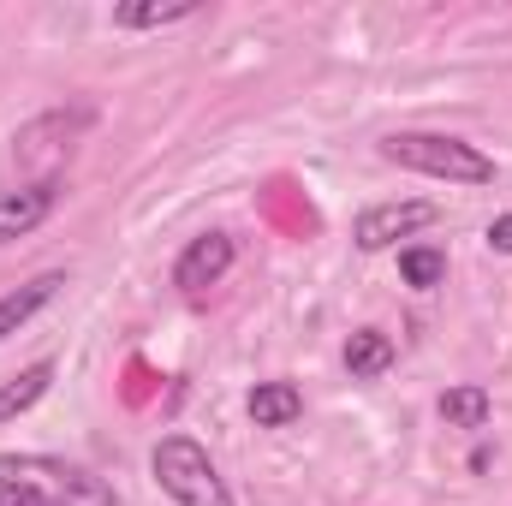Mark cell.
Instances as JSON below:
<instances>
[{"instance_id":"6da1fadb","label":"cell","mask_w":512,"mask_h":506,"mask_svg":"<svg viewBox=\"0 0 512 506\" xmlns=\"http://www.w3.org/2000/svg\"><path fill=\"white\" fill-rule=\"evenodd\" d=\"M382 161L447 179V185H489L495 179V161L477 143L447 137V131H393V137H382Z\"/></svg>"},{"instance_id":"7a4b0ae2","label":"cell","mask_w":512,"mask_h":506,"mask_svg":"<svg viewBox=\"0 0 512 506\" xmlns=\"http://www.w3.org/2000/svg\"><path fill=\"white\" fill-rule=\"evenodd\" d=\"M149 471L161 483V495L179 506H239L227 477L215 471V459L191 441V435H161L155 453H149Z\"/></svg>"},{"instance_id":"3957f363","label":"cell","mask_w":512,"mask_h":506,"mask_svg":"<svg viewBox=\"0 0 512 506\" xmlns=\"http://www.w3.org/2000/svg\"><path fill=\"white\" fill-rule=\"evenodd\" d=\"M423 227H435V203L405 197V203H376V209H364V215L352 221V239H358V251H393L399 239H411V233H423Z\"/></svg>"},{"instance_id":"277c9868","label":"cell","mask_w":512,"mask_h":506,"mask_svg":"<svg viewBox=\"0 0 512 506\" xmlns=\"http://www.w3.org/2000/svg\"><path fill=\"white\" fill-rule=\"evenodd\" d=\"M233 239L227 233H197L185 251H179V262H173V286L179 292H203V286H221L227 280V268H233Z\"/></svg>"},{"instance_id":"5b68a950","label":"cell","mask_w":512,"mask_h":506,"mask_svg":"<svg viewBox=\"0 0 512 506\" xmlns=\"http://www.w3.org/2000/svg\"><path fill=\"white\" fill-rule=\"evenodd\" d=\"M24 465L48 477V501L54 506H114V489L84 465H66V459H24Z\"/></svg>"},{"instance_id":"8992f818","label":"cell","mask_w":512,"mask_h":506,"mask_svg":"<svg viewBox=\"0 0 512 506\" xmlns=\"http://www.w3.org/2000/svg\"><path fill=\"white\" fill-rule=\"evenodd\" d=\"M54 203H60V185H54V179H36V185H24V191H6V197H0V245L30 239V233L54 215Z\"/></svg>"},{"instance_id":"52a82bcc","label":"cell","mask_w":512,"mask_h":506,"mask_svg":"<svg viewBox=\"0 0 512 506\" xmlns=\"http://www.w3.org/2000/svg\"><path fill=\"white\" fill-rule=\"evenodd\" d=\"M60 286H66V274H36V280H24V286L0 292V340H6V334H18L36 310H48V304L60 298Z\"/></svg>"},{"instance_id":"ba28073f","label":"cell","mask_w":512,"mask_h":506,"mask_svg":"<svg viewBox=\"0 0 512 506\" xmlns=\"http://www.w3.org/2000/svg\"><path fill=\"white\" fill-rule=\"evenodd\" d=\"M245 411H251L256 429H286V423H298V417H304V393H298L292 381H256Z\"/></svg>"},{"instance_id":"9c48e42d","label":"cell","mask_w":512,"mask_h":506,"mask_svg":"<svg viewBox=\"0 0 512 506\" xmlns=\"http://www.w3.org/2000/svg\"><path fill=\"white\" fill-rule=\"evenodd\" d=\"M346 370H352V381H376L393 370V334H382V328H358L352 340H346Z\"/></svg>"},{"instance_id":"30bf717a","label":"cell","mask_w":512,"mask_h":506,"mask_svg":"<svg viewBox=\"0 0 512 506\" xmlns=\"http://www.w3.org/2000/svg\"><path fill=\"white\" fill-rule=\"evenodd\" d=\"M54 387V358H42V364H30V370H18L12 381H0V423H12V417H24L42 393Z\"/></svg>"},{"instance_id":"8fae6325","label":"cell","mask_w":512,"mask_h":506,"mask_svg":"<svg viewBox=\"0 0 512 506\" xmlns=\"http://www.w3.org/2000/svg\"><path fill=\"white\" fill-rule=\"evenodd\" d=\"M489 411H495V399H489V387H447L441 393V417H447V429H489Z\"/></svg>"},{"instance_id":"7c38bea8","label":"cell","mask_w":512,"mask_h":506,"mask_svg":"<svg viewBox=\"0 0 512 506\" xmlns=\"http://www.w3.org/2000/svg\"><path fill=\"white\" fill-rule=\"evenodd\" d=\"M399 280L417 286V292H435L447 280V256L435 251V245H405L399 251Z\"/></svg>"},{"instance_id":"4fadbf2b","label":"cell","mask_w":512,"mask_h":506,"mask_svg":"<svg viewBox=\"0 0 512 506\" xmlns=\"http://www.w3.org/2000/svg\"><path fill=\"white\" fill-rule=\"evenodd\" d=\"M197 12H203L197 0H173V6H114V24L120 30H161V24H185Z\"/></svg>"},{"instance_id":"5bb4252c","label":"cell","mask_w":512,"mask_h":506,"mask_svg":"<svg viewBox=\"0 0 512 506\" xmlns=\"http://www.w3.org/2000/svg\"><path fill=\"white\" fill-rule=\"evenodd\" d=\"M0 506H54L36 483H0Z\"/></svg>"},{"instance_id":"9a60e30c","label":"cell","mask_w":512,"mask_h":506,"mask_svg":"<svg viewBox=\"0 0 512 506\" xmlns=\"http://www.w3.org/2000/svg\"><path fill=\"white\" fill-rule=\"evenodd\" d=\"M489 251L512 256V215H495V221H489Z\"/></svg>"}]
</instances>
